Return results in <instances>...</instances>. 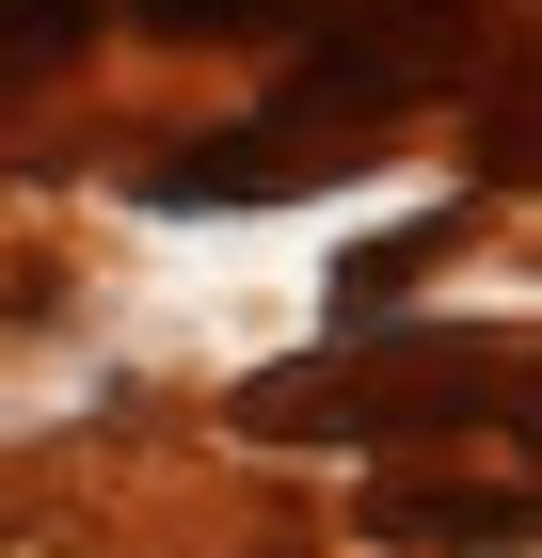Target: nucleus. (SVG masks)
<instances>
[{"instance_id": "2", "label": "nucleus", "mask_w": 542, "mask_h": 558, "mask_svg": "<svg viewBox=\"0 0 542 558\" xmlns=\"http://www.w3.org/2000/svg\"><path fill=\"white\" fill-rule=\"evenodd\" d=\"M81 48H96V0H0V96L64 81Z\"/></svg>"}, {"instance_id": "1", "label": "nucleus", "mask_w": 542, "mask_h": 558, "mask_svg": "<svg viewBox=\"0 0 542 558\" xmlns=\"http://www.w3.org/2000/svg\"><path fill=\"white\" fill-rule=\"evenodd\" d=\"M527 336H368L335 367H272L240 399V430H351V447H399V430H462V415H510Z\"/></svg>"}, {"instance_id": "4", "label": "nucleus", "mask_w": 542, "mask_h": 558, "mask_svg": "<svg viewBox=\"0 0 542 558\" xmlns=\"http://www.w3.org/2000/svg\"><path fill=\"white\" fill-rule=\"evenodd\" d=\"M431 256H462V208H431V223H399V240H383V256H351V271H335V303H351V319H368V303H399V288H415Z\"/></svg>"}, {"instance_id": "3", "label": "nucleus", "mask_w": 542, "mask_h": 558, "mask_svg": "<svg viewBox=\"0 0 542 558\" xmlns=\"http://www.w3.org/2000/svg\"><path fill=\"white\" fill-rule=\"evenodd\" d=\"M144 33H192V48H255V33H303L320 0H128Z\"/></svg>"}]
</instances>
